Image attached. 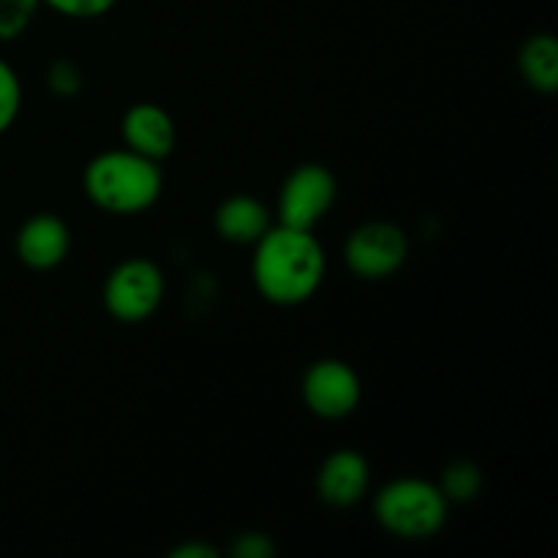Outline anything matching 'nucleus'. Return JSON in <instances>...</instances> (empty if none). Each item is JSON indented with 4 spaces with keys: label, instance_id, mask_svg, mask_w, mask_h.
Wrapping results in <instances>:
<instances>
[{
    "label": "nucleus",
    "instance_id": "nucleus-1",
    "mask_svg": "<svg viewBox=\"0 0 558 558\" xmlns=\"http://www.w3.org/2000/svg\"><path fill=\"white\" fill-rule=\"evenodd\" d=\"M254 287L267 303L294 308L314 298L327 276V254L316 232L272 223L251 259Z\"/></svg>",
    "mask_w": 558,
    "mask_h": 558
},
{
    "label": "nucleus",
    "instance_id": "nucleus-2",
    "mask_svg": "<svg viewBox=\"0 0 558 558\" xmlns=\"http://www.w3.org/2000/svg\"><path fill=\"white\" fill-rule=\"evenodd\" d=\"M82 185L93 205L109 216H142L163 194V169L153 158L129 147L104 150L90 158L82 174Z\"/></svg>",
    "mask_w": 558,
    "mask_h": 558
},
{
    "label": "nucleus",
    "instance_id": "nucleus-3",
    "mask_svg": "<svg viewBox=\"0 0 558 558\" xmlns=\"http://www.w3.org/2000/svg\"><path fill=\"white\" fill-rule=\"evenodd\" d=\"M374 518L387 534L407 543H423L447 526L450 501L439 483L423 477H398L374 496Z\"/></svg>",
    "mask_w": 558,
    "mask_h": 558
},
{
    "label": "nucleus",
    "instance_id": "nucleus-4",
    "mask_svg": "<svg viewBox=\"0 0 558 558\" xmlns=\"http://www.w3.org/2000/svg\"><path fill=\"white\" fill-rule=\"evenodd\" d=\"M167 294V278L161 267L150 259H125L109 270L104 281V308L114 322L123 325H142L161 308Z\"/></svg>",
    "mask_w": 558,
    "mask_h": 558
},
{
    "label": "nucleus",
    "instance_id": "nucleus-5",
    "mask_svg": "<svg viewBox=\"0 0 558 558\" xmlns=\"http://www.w3.org/2000/svg\"><path fill=\"white\" fill-rule=\"evenodd\" d=\"M338 199V180L322 163H300L281 183L276 202V223L314 232Z\"/></svg>",
    "mask_w": 558,
    "mask_h": 558
},
{
    "label": "nucleus",
    "instance_id": "nucleus-6",
    "mask_svg": "<svg viewBox=\"0 0 558 558\" xmlns=\"http://www.w3.org/2000/svg\"><path fill=\"white\" fill-rule=\"evenodd\" d=\"M409 248L407 232L398 223L368 221L349 232L343 262L360 281H385L407 265Z\"/></svg>",
    "mask_w": 558,
    "mask_h": 558
},
{
    "label": "nucleus",
    "instance_id": "nucleus-7",
    "mask_svg": "<svg viewBox=\"0 0 558 558\" xmlns=\"http://www.w3.org/2000/svg\"><path fill=\"white\" fill-rule=\"evenodd\" d=\"M303 403L314 417L336 423L354 414L363 401V381L357 371L338 357H322L303 374Z\"/></svg>",
    "mask_w": 558,
    "mask_h": 558
},
{
    "label": "nucleus",
    "instance_id": "nucleus-8",
    "mask_svg": "<svg viewBox=\"0 0 558 558\" xmlns=\"http://www.w3.org/2000/svg\"><path fill=\"white\" fill-rule=\"evenodd\" d=\"M371 490V463L352 447L330 452L316 472V496L332 510H352Z\"/></svg>",
    "mask_w": 558,
    "mask_h": 558
},
{
    "label": "nucleus",
    "instance_id": "nucleus-9",
    "mask_svg": "<svg viewBox=\"0 0 558 558\" xmlns=\"http://www.w3.org/2000/svg\"><path fill=\"white\" fill-rule=\"evenodd\" d=\"M120 136L123 147L163 163L178 145V125L161 104L140 101L125 109L120 120Z\"/></svg>",
    "mask_w": 558,
    "mask_h": 558
},
{
    "label": "nucleus",
    "instance_id": "nucleus-10",
    "mask_svg": "<svg viewBox=\"0 0 558 558\" xmlns=\"http://www.w3.org/2000/svg\"><path fill=\"white\" fill-rule=\"evenodd\" d=\"M16 259L27 270L47 272L65 262L71 251V229L69 223L52 213H36L20 227L14 238Z\"/></svg>",
    "mask_w": 558,
    "mask_h": 558
},
{
    "label": "nucleus",
    "instance_id": "nucleus-11",
    "mask_svg": "<svg viewBox=\"0 0 558 558\" xmlns=\"http://www.w3.org/2000/svg\"><path fill=\"white\" fill-rule=\"evenodd\" d=\"M213 223H216L218 238L227 240V243L254 245L265 238V232L276 221H272L270 207L262 199L251 194H234L216 207Z\"/></svg>",
    "mask_w": 558,
    "mask_h": 558
},
{
    "label": "nucleus",
    "instance_id": "nucleus-12",
    "mask_svg": "<svg viewBox=\"0 0 558 558\" xmlns=\"http://www.w3.org/2000/svg\"><path fill=\"white\" fill-rule=\"evenodd\" d=\"M518 71L532 90L550 96L558 90V41L550 33H534L518 49Z\"/></svg>",
    "mask_w": 558,
    "mask_h": 558
},
{
    "label": "nucleus",
    "instance_id": "nucleus-13",
    "mask_svg": "<svg viewBox=\"0 0 558 558\" xmlns=\"http://www.w3.org/2000/svg\"><path fill=\"white\" fill-rule=\"evenodd\" d=\"M439 488L450 505H466V501L477 499L483 490V472L477 469V463L456 461L445 469Z\"/></svg>",
    "mask_w": 558,
    "mask_h": 558
},
{
    "label": "nucleus",
    "instance_id": "nucleus-14",
    "mask_svg": "<svg viewBox=\"0 0 558 558\" xmlns=\"http://www.w3.org/2000/svg\"><path fill=\"white\" fill-rule=\"evenodd\" d=\"M41 0H0V41H16L31 27Z\"/></svg>",
    "mask_w": 558,
    "mask_h": 558
},
{
    "label": "nucleus",
    "instance_id": "nucleus-15",
    "mask_svg": "<svg viewBox=\"0 0 558 558\" xmlns=\"http://www.w3.org/2000/svg\"><path fill=\"white\" fill-rule=\"evenodd\" d=\"M22 109V82L20 74L0 58V136L16 123Z\"/></svg>",
    "mask_w": 558,
    "mask_h": 558
},
{
    "label": "nucleus",
    "instance_id": "nucleus-16",
    "mask_svg": "<svg viewBox=\"0 0 558 558\" xmlns=\"http://www.w3.org/2000/svg\"><path fill=\"white\" fill-rule=\"evenodd\" d=\"M41 5L69 20H98L118 5V0H41Z\"/></svg>",
    "mask_w": 558,
    "mask_h": 558
},
{
    "label": "nucleus",
    "instance_id": "nucleus-17",
    "mask_svg": "<svg viewBox=\"0 0 558 558\" xmlns=\"http://www.w3.org/2000/svg\"><path fill=\"white\" fill-rule=\"evenodd\" d=\"M232 554L240 558H270L276 554V543L262 532H245L234 539Z\"/></svg>",
    "mask_w": 558,
    "mask_h": 558
},
{
    "label": "nucleus",
    "instance_id": "nucleus-18",
    "mask_svg": "<svg viewBox=\"0 0 558 558\" xmlns=\"http://www.w3.org/2000/svg\"><path fill=\"white\" fill-rule=\"evenodd\" d=\"M174 558H216L218 550L207 543H183L172 550Z\"/></svg>",
    "mask_w": 558,
    "mask_h": 558
}]
</instances>
